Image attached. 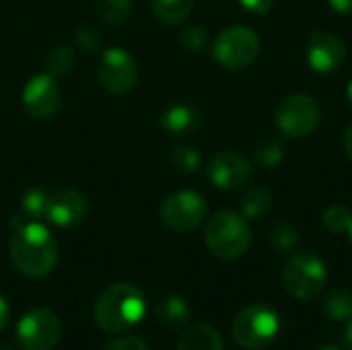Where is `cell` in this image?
I'll list each match as a JSON object with an SVG mask.
<instances>
[{
  "label": "cell",
  "mask_w": 352,
  "mask_h": 350,
  "mask_svg": "<svg viewBox=\"0 0 352 350\" xmlns=\"http://www.w3.org/2000/svg\"><path fill=\"white\" fill-rule=\"evenodd\" d=\"M204 239L217 258L237 260L250 250L252 229L243 215L235 210H221L208 221Z\"/></svg>",
  "instance_id": "obj_3"
},
{
  "label": "cell",
  "mask_w": 352,
  "mask_h": 350,
  "mask_svg": "<svg viewBox=\"0 0 352 350\" xmlns=\"http://www.w3.org/2000/svg\"><path fill=\"white\" fill-rule=\"evenodd\" d=\"M151 8L159 23L173 27V25L184 23L190 17L194 8V0H153Z\"/></svg>",
  "instance_id": "obj_18"
},
{
  "label": "cell",
  "mask_w": 352,
  "mask_h": 350,
  "mask_svg": "<svg viewBox=\"0 0 352 350\" xmlns=\"http://www.w3.org/2000/svg\"><path fill=\"white\" fill-rule=\"evenodd\" d=\"M206 173L214 188L231 192L243 188L250 182L252 163L235 151H221L210 159Z\"/></svg>",
  "instance_id": "obj_12"
},
{
  "label": "cell",
  "mask_w": 352,
  "mask_h": 350,
  "mask_svg": "<svg viewBox=\"0 0 352 350\" xmlns=\"http://www.w3.org/2000/svg\"><path fill=\"white\" fill-rule=\"evenodd\" d=\"M270 243L274 245L276 252H291L299 243V231L293 223L289 221H278L270 229Z\"/></svg>",
  "instance_id": "obj_25"
},
{
  "label": "cell",
  "mask_w": 352,
  "mask_h": 350,
  "mask_svg": "<svg viewBox=\"0 0 352 350\" xmlns=\"http://www.w3.org/2000/svg\"><path fill=\"white\" fill-rule=\"evenodd\" d=\"M320 350H338V349H334V347H324V349H320Z\"/></svg>",
  "instance_id": "obj_37"
},
{
  "label": "cell",
  "mask_w": 352,
  "mask_h": 350,
  "mask_svg": "<svg viewBox=\"0 0 352 350\" xmlns=\"http://www.w3.org/2000/svg\"><path fill=\"white\" fill-rule=\"evenodd\" d=\"M346 97H349V103L352 105V80L349 83V89H346Z\"/></svg>",
  "instance_id": "obj_35"
},
{
  "label": "cell",
  "mask_w": 352,
  "mask_h": 350,
  "mask_svg": "<svg viewBox=\"0 0 352 350\" xmlns=\"http://www.w3.org/2000/svg\"><path fill=\"white\" fill-rule=\"evenodd\" d=\"M324 311L330 320L346 322L352 320V293L349 289H336L326 297Z\"/></svg>",
  "instance_id": "obj_21"
},
{
  "label": "cell",
  "mask_w": 352,
  "mask_h": 350,
  "mask_svg": "<svg viewBox=\"0 0 352 350\" xmlns=\"http://www.w3.org/2000/svg\"><path fill=\"white\" fill-rule=\"evenodd\" d=\"M328 283V268L324 260L314 252L293 254L283 268L285 291L301 301L316 299L324 293Z\"/></svg>",
  "instance_id": "obj_4"
},
{
  "label": "cell",
  "mask_w": 352,
  "mask_h": 350,
  "mask_svg": "<svg viewBox=\"0 0 352 350\" xmlns=\"http://www.w3.org/2000/svg\"><path fill=\"white\" fill-rule=\"evenodd\" d=\"M239 4L252 14H266L274 6V0H239Z\"/></svg>",
  "instance_id": "obj_30"
},
{
  "label": "cell",
  "mask_w": 352,
  "mask_h": 350,
  "mask_svg": "<svg viewBox=\"0 0 352 350\" xmlns=\"http://www.w3.org/2000/svg\"><path fill=\"white\" fill-rule=\"evenodd\" d=\"M58 318L43 307L27 311L16 326V340L23 350H52L60 340Z\"/></svg>",
  "instance_id": "obj_10"
},
{
  "label": "cell",
  "mask_w": 352,
  "mask_h": 350,
  "mask_svg": "<svg viewBox=\"0 0 352 350\" xmlns=\"http://www.w3.org/2000/svg\"><path fill=\"white\" fill-rule=\"evenodd\" d=\"M272 208V192L266 186L250 188L241 198V215L245 219H262Z\"/></svg>",
  "instance_id": "obj_19"
},
{
  "label": "cell",
  "mask_w": 352,
  "mask_h": 350,
  "mask_svg": "<svg viewBox=\"0 0 352 350\" xmlns=\"http://www.w3.org/2000/svg\"><path fill=\"white\" fill-rule=\"evenodd\" d=\"M10 260L14 268L31 278L47 276L58 262V245L45 225L12 217Z\"/></svg>",
  "instance_id": "obj_1"
},
{
  "label": "cell",
  "mask_w": 352,
  "mask_h": 350,
  "mask_svg": "<svg viewBox=\"0 0 352 350\" xmlns=\"http://www.w3.org/2000/svg\"><path fill=\"white\" fill-rule=\"evenodd\" d=\"M25 111L33 120H50L56 116L62 103V91L54 74L39 72L31 76L21 95Z\"/></svg>",
  "instance_id": "obj_11"
},
{
  "label": "cell",
  "mask_w": 352,
  "mask_h": 350,
  "mask_svg": "<svg viewBox=\"0 0 352 350\" xmlns=\"http://www.w3.org/2000/svg\"><path fill=\"white\" fill-rule=\"evenodd\" d=\"M47 200H50V192H45L43 188L27 190L23 194V198H21V217L27 219V221H41V219H45Z\"/></svg>",
  "instance_id": "obj_20"
},
{
  "label": "cell",
  "mask_w": 352,
  "mask_h": 350,
  "mask_svg": "<svg viewBox=\"0 0 352 350\" xmlns=\"http://www.w3.org/2000/svg\"><path fill=\"white\" fill-rule=\"evenodd\" d=\"M103 350H148V347L138 336H124V338L107 342Z\"/></svg>",
  "instance_id": "obj_29"
},
{
  "label": "cell",
  "mask_w": 352,
  "mask_h": 350,
  "mask_svg": "<svg viewBox=\"0 0 352 350\" xmlns=\"http://www.w3.org/2000/svg\"><path fill=\"white\" fill-rule=\"evenodd\" d=\"M346 235H349V239H351V243H352V227H351V231H349Z\"/></svg>",
  "instance_id": "obj_38"
},
{
  "label": "cell",
  "mask_w": 352,
  "mask_h": 350,
  "mask_svg": "<svg viewBox=\"0 0 352 350\" xmlns=\"http://www.w3.org/2000/svg\"><path fill=\"white\" fill-rule=\"evenodd\" d=\"M254 157L258 161L260 167L264 169H274L283 163L285 159V146L276 140V138H266L262 140L256 151H254Z\"/></svg>",
  "instance_id": "obj_24"
},
{
  "label": "cell",
  "mask_w": 352,
  "mask_h": 350,
  "mask_svg": "<svg viewBox=\"0 0 352 350\" xmlns=\"http://www.w3.org/2000/svg\"><path fill=\"white\" fill-rule=\"evenodd\" d=\"M146 309L144 295L138 287L118 283L107 287L95 303V324L107 334H118L134 328Z\"/></svg>",
  "instance_id": "obj_2"
},
{
  "label": "cell",
  "mask_w": 352,
  "mask_h": 350,
  "mask_svg": "<svg viewBox=\"0 0 352 350\" xmlns=\"http://www.w3.org/2000/svg\"><path fill=\"white\" fill-rule=\"evenodd\" d=\"M344 347L346 350H352V320H349V326L344 330Z\"/></svg>",
  "instance_id": "obj_34"
},
{
  "label": "cell",
  "mask_w": 352,
  "mask_h": 350,
  "mask_svg": "<svg viewBox=\"0 0 352 350\" xmlns=\"http://www.w3.org/2000/svg\"><path fill=\"white\" fill-rule=\"evenodd\" d=\"M171 161L177 169L186 171V173H194L200 167V153L190 146V144H177L171 149Z\"/></svg>",
  "instance_id": "obj_27"
},
{
  "label": "cell",
  "mask_w": 352,
  "mask_h": 350,
  "mask_svg": "<svg viewBox=\"0 0 352 350\" xmlns=\"http://www.w3.org/2000/svg\"><path fill=\"white\" fill-rule=\"evenodd\" d=\"M322 221L328 231H332L336 235H346L352 227V212L344 204H330L324 210Z\"/></svg>",
  "instance_id": "obj_23"
},
{
  "label": "cell",
  "mask_w": 352,
  "mask_h": 350,
  "mask_svg": "<svg viewBox=\"0 0 352 350\" xmlns=\"http://www.w3.org/2000/svg\"><path fill=\"white\" fill-rule=\"evenodd\" d=\"M132 8V0H95L99 19L107 25H122Z\"/></svg>",
  "instance_id": "obj_22"
},
{
  "label": "cell",
  "mask_w": 352,
  "mask_h": 350,
  "mask_svg": "<svg viewBox=\"0 0 352 350\" xmlns=\"http://www.w3.org/2000/svg\"><path fill=\"white\" fill-rule=\"evenodd\" d=\"M231 332L241 349L262 350L270 347L280 334V316L264 303L248 305L235 316Z\"/></svg>",
  "instance_id": "obj_5"
},
{
  "label": "cell",
  "mask_w": 352,
  "mask_h": 350,
  "mask_svg": "<svg viewBox=\"0 0 352 350\" xmlns=\"http://www.w3.org/2000/svg\"><path fill=\"white\" fill-rule=\"evenodd\" d=\"M328 4L332 6V10H336L340 14H351L352 12V0H328Z\"/></svg>",
  "instance_id": "obj_31"
},
{
  "label": "cell",
  "mask_w": 352,
  "mask_h": 350,
  "mask_svg": "<svg viewBox=\"0 0 352 350\" xmlns=\"http://www.w3.org/2000/svg\"><path fill=\"white\" fill-rule=\"evenodd\" d=\"M322 120V109L311 95H291L285 97L274 113L276 128L289 138H305L309 136Z\"/></svg>",
  "instance_id": "obj_7"
},
{
  "label": "cell",
  "mask_w": 352,
  "mask_h": 350,
  "mask_svg": "<svg viewBox=\"0 0 352 350\" xmlns=\"http://www.w3.org/2000/svg\"><path fill=\"white\" fill-rule=\"evenodd\" d=\"M8 320H10V311H8V305H6V301L0 297V332L6 328V324H8Z\"/></svg>",
  "instance_id": "obj_32"
},
{
  "label": "cell",
  "mask_w": 352,
  "mask_h": 350,
  "mask_svg": "<svg viewBox=\"0 0 352 350\" xmlns=\"http://www.w3.org/2000/svg\"><path fill=\"white\" fill-rule=\"evenodd\" d=\"M45 64H47V72L58 76V74H66L72 70L74 66V52L66 45H58L54 47L47 58H45Z\"/></svg>",
  "instance_id": "obj_26"
},
{
  "label": "cell",
  "mask_w": 352,
  "mask_h": 350,
  "mask_svg": "<svg viewBox=\"0 0 352 350\" xmlns=\"http://www.w3.org/2000/svg\"><path fill=\"white\" fill-rule=\"evenodd\" d=\"M182 45L188 50V52H202L206 41H208V33L202 29V27H188L182 37H179Z\"/></svg>",
  "instance_id": "obj_28"
},
{
  "label": "cell",
  "mask_w": 352,
  "mask_h": 350,
  "mask_svg": "<svg viewBox=\"0 0 352 350\" xmlns=\"http://www.w3.org/2000/svg\"><path fill=\"white\" fill-rule=\"evenodd\" d=\"M97 78L105 91L113 95H126L138 83V64L128 50L107 47L99 58Z\"/></svg>",
  "instance_id": "obj_8"
},
{
  "label": "cell",
  "mask_w": 352,
  "mask_h": 350,
  "mask_svg": "<svg viewBox=\"0 0 352 350\" xmlns=\"http://www.w3.org/2000/svg\"><path fill=\"white\" fill-rule=\"evenodd\" d=\"M260 54V37L245 25H233L223 29L212 43V58L229 68L239 70L250 66Z\"/></svg>",
  "instance_id": "obj_6"
},
{
  "label": "cell",
  "mask_w": 352,
  "mask_h": 350,
  "mask_svg": "<svg viewBox=\"0 0 352 350\" xmlns=\"http://www.w3.org/2000/svg\"><path fill=\"white\" fill-rule=\"evenodd\" d=\"M0 350H12L8 344H4V342H0Z\"/></svg>",
  "instance_id": "obj_36"
},
{
  "label": "cell",
  "mask_w": 352,
  "mask_h": 350,
  "mask_svg": "<svg viewBox=\"0 0 352 350\" xmlns=\"http://www.w3.org/2000/svg\"><path fill=\"white\" fill-rule=\"evenodd\" d=\"M177 350H225V344L221 334L212 326L196 324L182 334Z\"/></svg>",
  "instance_id": "obj_16"
},
{
  "label": "cell",
  "mask_w": 352,
  "mask_h": 350,
  "mask_svg": "<svg viewBox=\"0 0 352 350\" xmlns=\"http://www.w3.org/2000/svg\"><path fill=\"white\" fill-rule=\"evenodd\" d=\"M87 210H89V204L80 192L62 188V190L50 192L45 219L60 229H68V227L78 225L87 217Z\"/></svg>",
  "instance_id": "obj_14"
},
{
  "label": "cell",
  "mask_w": 352,
  "mask_h": 350,
  "mask_svg": "<svg viewBox=\"0 0 352 350\" xmlns=\"http://www.w3.org/2000/svg\"><path fill=\"white\" fill-rule=\"evenodd\" d=\"M192 318L190 305L182 297H167L155 307V320L165 328H184Z\"/></svg>",
  "instance_id": "obj_17"
},
{
  "label": "cell",
  "mask_w": 352,
  "mask_h": 350,
  "mask_svg": "<svg viewBox=\"0 0 352 350\" xmlns=\"http://www.w3.org/2000/svg\"><path fill=\"white\" fill-rule=\"evenodd\" d=\"M342 142H344V151H346V157L352 161V124L346 128V132H344V138H342Z\"/></svg>",
  "instance_id": "obj_33"
},
{
  "label": "cell",
  "mask_w": 352,
  "mask_h": 350,
  "mask_svg": "<svg viewBox=\"0 0 352 350\" xmlns=\"http://www.w3.org/2000/svg\"><path fill=\"white\" fill-rule=\"evenodd\" d=\"M305 58H307V64L316 72L330 74V72L338 70L344 64L346 45L332 31H314L309 35V41H307Z\"/></svg>",
  "instance_id": "obj_13"
},
{
  "label": "cell",
  "mask_w": 352,
  "mask_h": 350,
  "mask_svg": "<svg viewBox=\"0 0 352 350\" xmlns=\"http://www.w3.org/2000/svg\"><path fill=\"white\" fill-rule=\"evenodd\" d=\"M159 124L171 136H190V134H194L200 128L202 116H200V111L194 105L173 103V105L163 109Z\"/></svg>",
  "instance_id": "obj_15"
},
{
  "label": "cell",
  "mask_w": 352,
  "mask_h": 350,
  "mask_svg": "<svg viewBox=\"0 0 352 350\" xmlns=\"http://www.w3.org/2000/svg\"><path fill=\"white\" fill-rule=\"evenodd\" d=\"M206 200L192 190H179L167 196L161 204V221L177 233L194 231L206 219Z\"/></svg>",
  "instance_id": "obj_9"
}]
</instances>
